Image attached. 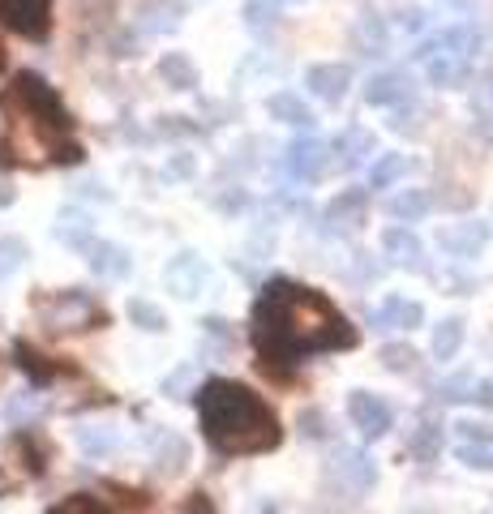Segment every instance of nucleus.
Masks as SVG:
<instances>
[{"label":"nucleus","mask_w":493,"mask_h":514,"mask_svg":"<svg viewBox=\"0 0 493 514\" xmlns=\"http://www.w3.org/2000/svg\"><path fill=\"white\" fill-rule=\"evenodd\" d=\"M253 343H258V365L283 377L313 352L356 347V326L313 287L271 279L253 305Z\"/></svg>","instance_id":"1"},{"label":"nucleus","mask_w":493,"mask_h":514,"mask_svg":"<svg viewBox=\"0 0 493 514\" xmlns=\"http://www.w3.org/2000/svg\"><path fill=\"white\" fill-rule=\"evenodd\" d=\"M202 433L219 455H262L279 446V420L241 382H206L198 395Z\"/></svg>","instance_id":"2"},{"label":"nucleus","mask_w":493,"mask_h":514,"mask_svg":"<svg viewBox=\"0 0 493 514\" xmlns=\"http://www.w3.org/2000/svg\"><path fill=\"white\" fill-rule=\"evenodd\" d=\"M5 108H13L18 120L35 129V138L48 150L52 163H82V142H73V116L39 73H18L13 78V86L5 90Z\"/></svg>","instance_id":"3"},{"label":"nucleus","mask_w":493,"mask_h":514,"mask_svg":"<svg viewBox=\"0 0 493 514\" xmlns=\"http://www.w3.org/2000/svg\"><path fill=\"white\" fill-rule=\"evenodd\" d=\"M35 313L43 330L52 335H78V330H91L95 322H103V313L82 287H65V292H52V296H35Z\"/></svg>","instance_id":"4"},{"label":"nucleus","mask_w":493,"mask_h":514,"mask_svg":"<svg viewBox=\"0 0 493 514\" xmlns=\"http://www.w3.org/2000/svg\"><path fill=\"white\" fill-rule=\"evenodd\" d=\"M0 22L26 39H48L52 0H0Z\"/></svg>","instance_id":"5"},{"label":"nucleus","mask_w":493,"mask_h":514,"mask_svg":"<svg viewBox=\"0 0 493 514\" xmlns=\"http://www.w3.org/2000/svg\"><path fill=\"white\" fill-rule=\"evenodd\" d=\"M206 279H211V266H206L202 253H193V249H181L168 262V270H163V283H168V292L176 300H193L206 287Z\"/></svg>","instance_id":"6"},{"label":"nucleus","mask_w":493,"mask_h":514,"mask_svg":"<svg viewBox=\"0 0 493 514\" xmlns=\"http://www.w3.org/2000/svg\"><path fill=\"white\" fill-rule=\"evenodd\" d=\"M283 168H288L292 180L309 185V180H318L326 168H331V146L318 142V138H296V142H288V150H283Z\"/></svg>","instance_id":"7"},{"label":"nucleus","mask_w":493,"mask_h":514,"mask_svg":"<svg viewBox=\"0 0 493 514\" xmlns=\"http://www.w3.org/2000/svg\"><path fill=\"white\" fill-rule=\"evenodd\" d=\"M416 99V86L412 78L403 69H382V73H373V78L365 82V103L369 108H403V103H412Z\"/></svg>","instance_id":"8"},{"label":"nucleus","mask_w":493,"mask_h":514,"mask_svg":"<svg viewBox=\"0 0 493 514\" xmlns=\"http://www.w3.org/2000/svg\"><path fill=\"white\" fill-rule=\"evenodd\" d=\"M305 86H309L313 99H322L335 108V103H343L352 90V65H343V60H322V65H313L305 73Z\"/></svg>","instance_id":"9"},{"label":"nucleus","mask_w":493,"mask_h":514,"mask_svg":"<svg viewBox=\"0 0 493 514\" xmlns=\"http://www.w3.org/2000/svg\"><path fill=\"white\" fill-rule=\"evenodd\" d=\"M348 416H352V425L361 429L365 442H373V437H382L391 429V407H386L382 395H373V390H356L348 399Z\"/></svg>","instance_id":"10"},{"label":"nucleus","mask_w":493,"mask_h":514,"mask_svg":"<svg viewBox=\"0 0 493 514\" xmlns=\"http://www.w3.org/2000/svg\"><path fill=\"white\" fill-rule=\"evenodd\" d=\"M326 146H331V155H339V159H331V168H356L365 155H378V138H373V129H365V125H348Z\"/></svg>","instance_id":"11"},{"label":"nucleus","mask_w":493,"mask_h":514,"mask_svg":"<svg viewBox=\"0 0 493 514\" xmlns=\"http://www.w3.org/2000/svg\"><path fill=\"white\" fill-rule=\"evenodd\" d=\"M185 22V0H142L138 5V30L142 35H172Z\"/></svg>","instance_id":"12"},{"label":"nucleus","mask_w":493,"mask_h":514,"mask_svg":"<svg viewBox=\"0 0 493 514\" xmlns=\"http://www.w3.org/2000/svg\"><path fill=\"white\" fill-rule=\"evenodd\" d=\"M438 245L451 257H476L489 245V223L485 219H468V223H451L446 232H438Z\"/></svg>","instance_id":"13"},{"label":"nucleus","mask_w":493,"mask_h":514,"mask_svg":"<svg viewBox=\"0 0 493 514\" xmlns=\"http://www.w3.org/2000/svg\"><path fill=\"white\" fill-rule=\"evenodd\" d=\"M266 112H271L275 125H288V129H301V133H309L313 125H318L313 108L301 95H296V90H275V95L266 99Z\"/></svg>","instance_id":"14"},{"label":"nucleus","mask_w":493,"mask_h":514,"mask_svg":"<svg viewBox=\"0 0 493 514\" xmlns=\"http://www.w3.org/2000/svg\"><path fill=\"white\" fill-rule=\"evenodd\" d=\"M369 322L373 330H416V326H425V309L408 296H386L382 309L369 313Z\"/></svg>","instance_id":"15"},{"label":"nucleus","mask_w":493,"mask_h":514,"mask_svg":"<svg viewBox=\"0 0 493 514\" xmlns=\"http://www.w3.org/2000/svg\"><path fill=\"white\" fill-rule=\"evenodd\" d=\"M369 215V198H365V189H343L335 193L331 202H326V223H331L335 232H352V228H361Z\"/></svg>","instance_id":"16"},{"label":"nucleus","mask_w":493,"mask_h":514,"mask_svg":"<svg viewBox=\"0 0 493 514\" xmlns=\"http://www.w3.org/2000/svg\"><path fill=\"white\" fill-rule=\"evenodd\" d=\"M52 236L61 240V245L86 253L95 245V219L86 215V210H78V206H65L61 215H56V223H52Z\"/></svg>","instance_id":"17"},{"label":"nucleus","mask_w":493,"mask_h":514,"mask_svg":"<svg viewBox=\"0 0 493 514\" xmlns=\"http://www.w3.org/2000/svg\"><path fill=\"white\" fill-rule=\"evenodd\" d=\"M382 253L391 257L395 266H403V270H421L425 245H421V236H416L412 228L395 223V228H386V232H382Z\"/></svg>","instance_id":"18"},{"label":"nucleus","mask_w":493,"mask_h":514,"mask_svg":"<svg viewBox=\"0 0 493 514\" xmlns=\"http://www.w3.org/2000/svg\"><path fill=\"white\" fill-rule=\"evenodd\" d=\"M82 257H86V266H91L99 279H125L129 270H133V257H129V249L112 245V240H95V245L86 249Z\"/></svg>","instance_id":"19"},{"label":"nucleus","mask_w":493,"mask_h":514,"mask_svg":"<svg viewBox=\"0 0 493 514\" xmlns=\"http://www.w3.org/2000/svg\"><path fill=\"white\" fill-rule=\"evenodd\" d=\"M425 65H429L425 69L429 73V86H442V90H459V86H468V78H472V60L451 56V52L429 56Z\"/></svg>","instance_id":"20"},{"label":"nucleus","mask_w":493,"mask_h":514,"mask_svg":"<svg viewBox=\"0 0 493 514\" xmlns=\"http://www.w3.org/2000/svg\"><path fill=\"white\" fill-rule=\"evenodd\" d=\"M429 210H433V193H429V189H399V193H391V198H386V215L399 219L403 228H408V223H416V219H425Z\"/></svg>","instance_id":"21"},{"label":"nucleus","mask_w":493,"mask_h":514,"mask_svg":"<svg viewBox=\"0 0 493 514\" xmlns=\"http://www.w3.org/2000/svg\"><path fill=\"white\" fill-rule=\"evenodd\" d=\"M155 78L168 90H193L198 86V65H193L185 52H163L155 65Z\"/></svg>","instance_id":"22"},{"label":"nucleus","mask_w":493,"mask_h":514,"mask_svg":"<svg viewBox=\"0 0 493 514\" xmlns=\"http://www.w3.org/2000/svg\"><path fill=\"white\" fill-rule=\"evenodd\" d=\"M185 463H189V442L185 437L159 433L155 437V472L159 476H176V472H185Z\"/></svg>","instance_id":"23"},{"label":"nucleus","mask_w":493,"mask_h":514,"mask_svg":"<svg viewBox=\"0 0 493 514\" xmlns=\"http://www.w3.org/2000/svg\"><path fill=\"white\" fill-rule=\"evenodd\" d=\"M463 347V317H442L433 326V343H429V356L433 360H455Z\"/></svg>","instance_id":"24"},{"label":"nucleus","mask_w":493,"mask_h":514,"mask_svg":"<svg viewBox=\"0 0 493 514\" xmlns=\"http://www.w3.org/2000/svg\"><path fill=\"white\" fill-rule=\"evenodd\" d=\"M481 48H485V35H481L476 26H468V22H459V26H451V30H442V52L472 60Z\"/></svg>","instance_id":"25"},{"label":"nucleus","mask_w":493,"mask_h":514,"mask_svg":"<svg viewBox=\"0 0 493 514\" xmlns=\"http://www.w3.org/2000/svg\"><path fill=\"white\" fill-rule=\"evenodd\" d=\"M335 472L348 480L352 489H369L373 480H378V467H373V459L369 455H356V450H343L339 463H335Z\"/></svg>","instance_id":"26"},{"label":"nucleus","mask_w":493,"mask_h":514,"mask_svg":"<svg viewBox=\"0 0 493 514\" xmlns=\"http://www.w3.org/2000/svg\"><path fill=\"white\" fill-rule=\"evenodd\" d=\"M125 313H129V322L138 326V330H151V335H155V330H168V313H163V309L155 305V300L133 296L129 305H125Z\"/></svg>","instance_id":"27"},{"label":"nucleus","mask_w":493,"mask_h":514,"mask_svg":"<svg viewBox=\"0 0 493 514\" xmlns=\"http://www.w3.org/2000/svg\"><path fill=\"white\" fill-rule=\"evenodd\" d=\"M403 172H408V159L403 155H378L369 168V189H391V185H399Z\"/></svg>","instance_id":"28"},{"label":"nucleus","mask_w":493,"mask_h":514,"mask_svg":"<svg viewBox=\"0 0 493 514\" xmlns=\"http://www.w3.org/2000/svg\"><path fill=\"white\" fill-rule=\"evenodd\" d=\"M26 257H31L26 240H18V236H0V283H5L9 275H18V270L26 266Z\"/></svg>","instance_id":"29"},{"label":"nucleus","mask_w":493,"mask_h":514,"mask_svg":"<svg viewBox=\"0 0 493 514\" xmlns=\"http://www.w3.org/2000/svg\"><path fill=\"white\" fill-rule=\"evenodd\" d=\"M391 26L403 30V35H421V30L429 26V9L416 5V0H408V5H399V9L391 13Z\"/></svg>","instance_id":"30"},{"label":"nucleus","mask_w":493,"mask_h":514,"mask_svg":"<svg viewBox=\"0 0 493 514\" xmlns=\"http://www.w3.org/2000/svg\"><path fill=\"white\" fill-rule=\"evenodd\" d=\"M18 365H22L26 373H31L35 382H52V377L61 373V365H52V356H39L35 347H26V343L18 347Z\"/></svg>","instance_id":"31"},{"label":"nucleus","mask_w":493,"mask_h":514,"mask_svg":"<svg viewBox=\"0 0 493 514\" xmlns=\"http://www.w3.org/2000/svg\"><path fill=\"white\" fill-rule=\"evenodd\" d=\"M378 360H382V369H391V373H412L416 369V347L412 343H386L378 352Z\"/></svg>","instance_id":"32"},{"label":"nucleus","mask_w":493,"mask_h":514,"mask_svg":"<svg viewBox=\"0 0 493 514\" xmlns=\"http://www.w3.org/2000/svg\"><path fill=\"white\" fill-rule=\"evenodd\" d=\"M412 455L416 459H425V463H433V459H438V450H442V437H438V425H425V420H421V425H416V433H412Z\"/></svg>","instance_id":"33"},{"label":"nucleus","mask_w":493,"mask_h":514,"mask_svg":"<svg viewBox=\"0 0 493 514\" xmlns=\"http://www.w3.org/2000/svg\"><path fill=\"white\" fill-rule=\"evenodd\" d=\"M455 459L463 467H476V472H493V442H459Z\"/></svg>","instance_id":"34"},{"label":"nucleus","mask_w":493,"mask_h":514,"mask_svg":"<svg viewBox=\"0 0 493 514\" xmlns=\"http://www.w3.org/2000/svg\"><path fill=\"white\" fill-rule=\"evenodd\" d=\"M275 18H279L275 0H245V26L249 30H271Z\"/></svg>","instance_id":"35"},{"label":"nucleus","mask_w":493,"mask_h":514,"mask_svg":"<svg viewBox=\"0 0 493 514\" xmlns=\"http://www.w3.org/2000/svg\"><path fill=\"white\" fill-rule=\"evenodd\" d=\"M78 446L86 450V455H108V450L116 446V433L99 429V425H86V429H78Z\"/></svg>","instance_id":"36"},{"label":"nucleus","mask_w":493,"mask_h":514,"mask_svg":"<svg viewBox=\"0 0 493 514\" xmlns=\"http://www.w3.org/2000/svg\"><path fill=\"white\" fill-rule=\"evenodd\" d=\"M296 429H301V437H309V442H322V437H331V420H326L318 407H305V412L296 416Z\"/></svg>","instance_id":"37"},{"label":"nucleus","mask_w":493,"mask_h":514,"mask_svg":"<svg viewBox=\"0 0 493 514\" xmlns=\"http://www.w3.org/2000/svg\"><path fill=\"white\" fill-rule=\"evenodd\" d=\"M472 382H476V377L459 373V377H451V382H442V386H438V399H442V403H459V399H468Z\"/></svg>","instance_id":"38"},{"label":"nucleus","mask_w":493,"mask_h":514,"mask_svg":"<svg viewBox=\"0 0 493 514\" xmlns=\"http://www.w3.org/2000/svg\"><path fill=\"white\" fill-rule=\"evenodd\" d=\"M189 386H193V365H181L172 377H163V395H168V399H185Z\"/></svg>","instance_id":"39"},{"label":"nucleus","mask_w":493,"mask_h":514,"mask_svg":"<svg viewBox=\"0 0 493 514\" xmlns=\"http://www.w3.org/2000/svg\"><path fill=\"white\" fill-rule=\"evenodd\" d=\"M52 514H103V506L95 502L91 493H78V497H69V502H61Z\"/></svg>","instance_id":"40"},{"label":"nucleus","mask_w":493,"mask_h":514,"mask_svg":"<svg viewBox=\"0 0 493 514\" xmlns=\"http://www.w3.org/2000/svg\"><path fill=\"white\" fill-rule=\"evenodd\" d=\"M206 335H211L219 347H228V352H232V347H236V335H232V322H223V317H206Z\"/></svg>","instance_id":"41"},{"label":"nucleus","mask_w":493,"mask_h":514,"mask_svg":"<svg viewBox=\"0 0 493 514\" xmlns=\"http://www.w3.org/2000/svg\"><path fill=\"white\" fill-rule=\"evenodd\" d=\"M193 172H198V159H193V155H172V159H168V176L189 180Z\"/></svg>","instance_id":"42"},{"label":"nucleus","mask_w":493,"mask_h":514,"mask_svg":"<svg viewBox=\"0 0 493 514\" xmlns=\"http://www.w3.org/2000/svg\"><path fill=\"white\" fill-rule=\"evenodd\" d=\"M159 133L163 138H185V133H193V125H189V116H163Z\"/></svg>","instance_id":"43"},{"label":"nucleus","mask_w":493,"mask_h":514,"mask_svg":"<svg viewBox=\"0 0 493 514\" xmlns=\"http://www.w3.org/2000/svg\"><path fill=\"white\" fill-rule=\"evenodd\" d=\"M468 403L493 407V382H472V390H468Z\"/></svg>","instance_id":"44"},{"label":"nucleus","mask_w":493,"mask_h":514,"mask_svg":"<svg viewBox=\"0 0 493 514\" xmlns=\"http://www.w3.org/2000/svg\"><path fill=\"white\" fill-rule=\"evenodd\" d=\"M215 206H219V210H241V206H245V193H241V189H232V193H219V198H215Z\"/></svg>","instance_id":"45"},{"label":"nucleus","mask_w":493,"mask_h":514,"mask_svg":"<svg viewBox=\"0 0 493 514\" xmlns=\"http://www.w3.org/2000/svg\"><path fill=\"white\" fill-rule=\"evenodd\" d=\"M442 5H451L455 13H468V9H476V0H442Z\"/></svg>","instance_id":"46"},{"label":"nucleus","mask_w":493,"mask_h":514,"mask_svg":"<svg viewBox=\"0 0 493 514\" xmlns=\"http://www.w3.org/2000/svg\"><path fill=\"white\" fill-rule=\"evenodd\" d=\"M5 60H9V56H5V43H0V69H5Z\"/></svg>","instance_id":"47"},{"label":"nucleus","mask_w":493,"mask_h":514,"mask_svg":"<svg viewBox=\"0 0 493 514\" xmlns=\"http://www.w3.org/2000/svg\"><path fill=\"white\" fill-rule=\"evenodd\" d=\"M275 5H292V0H275Z\"/></svg>","instance_id":"48"},{"label":"nucleus","mask_w":493,"mask_h":514,"mask_svg":"<svg viewBox=\"0 0 493 514\" xmlns=\"http://www.w3.org/2000/svg\"><path fill=\"white\" fill-rule=\"evenodd\" d=\"M489 82H493V78H489Z\"/></svg>","instance_id":"49"}]
</instances>
